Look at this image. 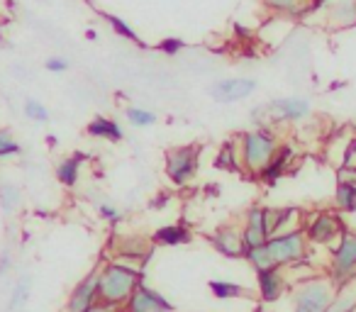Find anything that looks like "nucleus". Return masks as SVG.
I'll list each match as a JSON object with an SVG mask.
<instances>
[{"instance_id": "obj_1", "label": "nucleus", "mask_w": 356, "mask_h": 312, "mask_svg": "<svg viewBox=\"0 0 356 312\" xmlns=\"http://www.w3.org/2000/svg\"><path fill=\"white\" fill-rule=\"evenodd\" d=\"M139 283H144L142 268L129 266L122 261L105 258L100 263V281H98V302L110 305L115 310H122L127 305L129 295L137 290Z\"/></svg>"}, {"instance_id": "obj_2", "label": "nucleus", "mask_w": 356, "mask_h": 312, "mask_svg": "<svg viewBox=\"0 0 356 312\" xmlns=\"http://www.w3.org/2000/svg\"><path fill=\"white\" fill-rule=\"evenodd\" d=\"M239 147V161H242L244 174L259 176L264 166L271 161V156L276 154V149L281 147L276 132L271 127H254L249 132L239 134L237 139Z\"/></svg>"}, {"instance_id": "obj_3", "label": "nucleus", "mask_w": 356, "mask_h": 312, "mask_svg": "<svg viewBox=\"0 0 356 312\" xmlns=\"http://www.w3.org/2000/svg\"><path fill=\"white\" fill-rule=\"evenodd\" d=\"M337 295L330 276H312L291 288L293 312H322Z\"/></svg>"}, {"instance_id": "obj_4", "label": "nucleus", "mask_w": 356, "mask_h": 312, "mask_svg": "<svg viewBox=\"0 0 356 312\" xmlns=\"http://www.w3.org/2000/svg\"><path fill=\"white\" fill-rule=\"evenodd\" d=\"M310 247L305 229H293L286 234H276L266 242V249L273 258V266H300V263L310 261Z\"/></svg>"}, {"instance_id": "obj_5", "label": "nucleus", "mask_w": 356, "mask_h": 312, "mask_svg": "<svg viewBox=\"0 0 356 312\" xmlns=\"http://www.w3.org/2000/svg\"><path fill=\"white\" fill-rule=\"evenodd\" d=\"M200 154H203V149L198 144H181V147H173L166 151L163 171H166V179L176 188H184L195 179L200 166Z\"/></svg>"}, {"instance_id": "obj_6", "label": "nucleus", "mask_w": 356, "mask_h": 312, "mask_svg": "<svg viewBox=\"0 0 356 312\" xmlns=\"http://www.w3.org/2000/svg\"><path fill=\"white\" fill-rule=\"evenodd\" d=\"M327 276L337 288H344L356 281V232H344L332 247Z\"/></svg>"}, {"instance_id": "obj_7", "label": "nucleus", "mask_w": 356, "mask_h": 312, "mask_svg": "<svg viewBox=\"0 0 356 312\" xmlns=\"http://www.w3.org/2000/svg\"><path fill=\"white\" fill-rule=\"evenodd\" d=\"M312 105L307 98H300V95H293V98H276L268 100V103L259 105L254 110V117L257 115H264L259 120V127H271V122H298V120H305L310 115Z\"/></svg>"}, {"instance_id": "obj_8", "label": "nucleus", "mask_w": 356, "mask_h": 312, "mask_svg": "<svg viewBox=\"0 0 356 312\" xmlns=\"http://www.w3.org/2000/svg\"><path fill=\"white\" fill-rule=\"evenodd\" d=\"M305 229V237L310 244L315 247H334L339 242V237L346 232L344 222L337 213L332 210H317V213H310L302 224Z\"/></svg>"}, {"instance_id": "obj_9", "label": "nucleus", "mask_w": 356, "mask_h": 312, "mask_svg": "<svg viewBox=\"0 0 356 312\" xmlns=\"http://www.w3.org/2000/svg\"><path fill=\"white\" fill-rule=\"evenodd\" d=\"M152 244L154 242L134 237V234H115L110 239V258L142 268L152 256Z\"/></svg>"}, {"instance_id": "obj_10", "label": "nucleus", "mask_w": 356, "mask_h": 312, "mask_svg": "<svg viewBox=\"0 0 356 312\" xmlns=\"http://www.w3.org/2000/svg\"><path fill=\"white\" fill-rule=\"evenodd\" d=\"M98 281H100V263L93 266L66 297L64 312H90L98 305Z\"/></svg>"}, {"instance_id": "obj_11", "label": "nucleus", "mask_w": 356, "mask_h": 312, "mask_svg": "<svg viewBox=\"0 0 356 312\" xmlns=\"http://www.w3.org/2000/svg\"><path fill=\"white\" fill-rule=\"evenodd\" d=\"M208 242L225 258H244L247 254L242 227H234V224H220L218 229H213V234H208Z\"/></svg>"}, {"instance_id": "obj_12", "label": "nucleus", "mask_w": 356, "mask_h": 312, "mask_svg": "<svg viewBox=\"0 0 356 312\" xmlns=\"http://www.w3.org/2000/svg\"><path fill=\"white\" fill-rule=\"evenodd\" d=\"M288 290H291V283H288V278L281 266H271V268H264V271H257V293H259V300L261 302L273 305V302L281 300Z\"/></svg>"}, {"instance_id": "obj_13", "label": "nucleus", "mask_w": 356, "mask_h": 312, "mask_svg": "<svg viewBox=\"0 0 356 312\" xmlns=\"http://www.w3.org/2000/svg\"><path fill=\"white\" fill-rule=\"evenodd\" d=\"M173 302L168 300L163 293L149 288L147 283H139L137 290L129 295L127 305L122 307V312H173Z\"/></svg>"}, {"instance_id": "obj_14", "label": "nucleus", "mask_w": 356, "mask_h": 312, "mask_svg": "<svg viewBox=\"0 0 356 312\" xmlns=\"http://www.w3.org/2000/svg\"><path fill=\"white\" fill-rule=\"evenodd\" d=\"M257 90V81L254 79H220L210 85V95L215 103H239V100L249 98Z\"/></svg>"}, {"instance_id": "obj_15", "label": "nucleus", "mask_w": 356, "mask_h": 312, "mask_svg": "<svg viewBox=\"0 0 356 312\" xmlns=\"http://www.w3.org/2000/svg\"><path fill=\"white\" fill-rule=\"evenodd\" d=\"M268 239L276 234H286L293 229H302V210L300 208H264Z\"/></svg>"}, {"instance_id": "obj_16", "label": "nucleus", "mask_w": 356, "mask_h": 312, "mask_svg": "<svg viewBox=\"0 0 356 312\" xmlns=\"http://www.w3.org/2000/svg\"><path fill=\"white\" fill-rule=\"evenodd\" d=\"M293 161H296V149H293L291 144H281V147L276 149V154L271 156V161L264 166L261 174H259L257 179L266 186H276L278 181L291 171Z\"/></svg>"}, {"instance_id": "obj_17", "label": "nucleus", "mask_w": 356, "mask_h": 312, "mask_svg": "<svg viewBox=\"0 0 356 312\" xmlns=\"http://www.w3.org/2000/svg\"><path fill=\"white\" fill-rule=\"evenodd\" d=\"M242 237L247 249L252 247H261L268 242L266 234V220H264V205H252L244 215V224H242Z\"/></svg>"}, {"instance_id": "obj_18", "label": "nucleus", "mask_w": 356, "mask_h": 312, "mask_svg": "<svg viewBox=\"0 0 356 312\" xmlns=\"http://www.w3.org/2000/svg\"><path fill=\"white\" fill-rule=\"evenodd\" d=\"M152 242L156 244V247H184V244L193 242V232H191L184 222H171V224H163V227L154 229Z\"/></svg>"}, {"instance_id": "obj_19", "label": "nucleus", "mask_w": 356, "mask_h": 312, "mask_svg": "<svg viewBox=\"0 0 356 312\" xmlns=\"http://www.w3.org/2000/svg\"><path fill=\"white\" fill-rule=\"evenodd\" d=\"M88 159L90 156L83 151H76V154H71V156H64L54 169L56 181H59L64 188H76V183H79V179H81V166H83Z\"/></svg>"}, {"instance_id": "obj_20", "label": "nucleus", "mask_w": 356, "mask_h": 312, "mask_svg": "<svg viewBox=\"0 0 356 312\" xmlns=\"http://www.w3.org/2000/svg\"><path fill=\"white\" fill-rule=\"evenodd\" d=\"M86 132L93 139H105V142H115V144H120L124 139L122 124L113 117H105V115H95V117L86 124Z\"/></svg>"}, {"instance_id": "obj_21", "label": "nucleus", "mask_w": 356, "mask_h": 312, "mask_svg": "<svg viewBox=\"0 0 356 312\" xmlns=\"http://www.w3.org/2000/svg\"><path fill=\"white\" fill-rule=\"evenodd\" d=\"M327 20L339 30L356 25V0H332L327 6Z\"/></svg>"}, {"instance_id": "obj_22", "label": "nucleus", "mask_w": 356, "mask_h": 312, "mask_svg": "<svg viewBox=\"0 0 356 312\" xmlns=\"http://www.w3.org/2000/svg\"><path fill=\"white\" fill-rule=\"evenodd\" d=\"M334 205H337V210L344 215L356 213V181L339 179L337 190H334Z\"/></svg>"}, {"instance_id": "obj_23", "label": "nucleus", "mask_w": 356, "mask_h": 312, "mask_svg": "<svg viewBox=\"0 0 356 312\" xmlns=\"http://www.w3.org/2000/svg\"><path fill=\"white\" fill-rule=\"evenodd\" d=\"M210 293L218 300H239V297H249V288L239 286L234 281H222V278H215V281L208 283Z\"/></svg>"}, {"instance_id": "obj_24", "label": "nucleus", "mask_w": 356, "mask_h": 312, "mask_svg": "<svg viewBox=\"0 0 356 312\" xmlns=\"http://www.w3.org/2000/svg\"><path fill=\"white\" fill-rule=\"evenodd\" d=\"M30 293H32V276H30V273H22V276L17 278L13 293H10V300H8V312H20L22 307L27 305V300H30Z\"/></svg>"}, {"instance_id": "obj_25", "label": "nucleus", "mask_w": 356, "mask_h": 312, "mask_svg": "<svg viewBox=\"0 0 356 312\" xmlns=\"http://www.w3.org/2000/svg\"><path fill=\"white\" fill-rule=\"evenodd\" d=\"M264 8L271 13H278V15H305L310 0H261Z\"/></svg>"}, {"instance_id": "obj_26", "label": "nucleus", "mask_w": 356, "mask_h": 312, "mask_svg": "<svg viewBox=\"0 0 356 312\" xmlns=\"http://www.w3.org/2000/svg\"><path fill=\"white\" fill-rule=\"evenodd\" d=\"M322 312H356V288L354 283L337 288V295Z\"/></svg>"}, {"instance_id": "obj_27", "label": "nucleus", "mask_w": 356, "mask_h": 312, "mask_svg": "<svg viewBox=\"0 0 356 312\" xmlns=\"http://www.w3.org/2000/svg\"><path fill=\"white\" fill-rule=\"evenodd\" d=\"M22 205V190L15 183H0V210L6 215L17 213Z\"/></svg>"}, {"instance_id": "obj_28", "label": "nucleus", "mask_w": 356, "mask_h": 312, "mask_svg": "<svg viewBox=\"0 0 356 312\" xmlns=\"http://www.w3.org/2000/svg\"><path fill=\"white\" fill-rule=\"evenodd\" d=\"M215 166H218V169H222V171H242L237 142H227L222 149H220L218 159H215Z\"/></svg>"}, {"instance_id": "obj_29", "label": "nucleus", "mask_w": 356, "mask_h": 312, "mask_svg": "<svg viewBox=\"0 0 356 312\" xmlns=\"http://www.w3.org/2000/svg\"><path fill=\"white\" fill-rule=\"evenodd\" d=\"M244 258H247L249 266H252L254 271H264V268H271V266H273V258H271V254H268L266 244H261V247L247 249Z\"/></svg>"}, {"instance_id": "obj_30", "label": "nucleus", "mask_w": 356, "mask_h": 312, "mask_svg": "<svg viewBox=\"0 0 356 312\" xmlns=\"http://www.w3.org/2000/svg\"><path fill=\"white\" fill-rule=\"evenodd\" d=\"M124 115H127L129 124L137 129H147V127H154V124H156V115L147 108H127Z\"/></svg>"}, {"instance_id": "obj_31", "label": "nucleus", "mask_w": 356, "mask_h": 312, "mask_svg": "<svg viewBox=\"0 0 356 312\" xmlns=\"http://www.w3.org/2000/svg\"><path fill=\"white\" fill-rule=\"evenodd\" d=\"M22 144L13 137L10 129H0V159H10V156H20Z\"/></svg>"}, {"instance_id": "obj_32", "label": "nucleus", "mask_w": 356, "mask_h": 312, "mask_svg": "<svg viewBox=\"0 0 356 312\" xmlns=\"http://www.w3.org/2000/svg\"><path fill=\"white\" fill-rule=\"evenodd\" d=\"M22 110H25V117L32 120V122H49V110H47L44 103H40L37 98H27L25 105H22Z\"/></svg>"}, {"instance_id": "obj_33", "label": "nucleus", "mask_w": 356, "mask_h": 312, "mask_svg": "<svg viewBox=\"0 0 356 312\" xmlns=\"http://www.w3.org/2000/svg\"><path fill=\"white\" fill-rule=\"evenodd\" d=\"M105 20H108V25L113 27V32L118 37H122V40H127V42H137V44L142 42L137 32H134V27L127 25V20H122V17H118V15H108Z\"/></svg>"}, {"instance_id": "obj_34", "label": "nucleus", "mask_w": 356, "mask_h": 312, "mask_svg": "<svg viewBox=\"0 0 356 312\" xmlns=\"http://www.w3.org/2000/svg\"><path fill=\"white\" fill-rule=\"evenodd\" d=\"M156 49L161 51V54H166V56H176V54H181V51L186 49V42L178 40V37H166V40L159 42Z\"/></svg>"}, {"instance_id": "obj_35", "label": "nucleus", "mask_w": 356, "mask_h": 312, "mask_svg": "<svg viewBox=\"0 0 356 312\" xmlns=\"http://www.w3.org/2000/svg\"><path fill=\"white\" fill-rule=\"evenodd\" d=\"M98 215L110 224H118L120 220H122V210L115 208V205H110V203H100L98 205Z\"/></svg>"}, {"instance_id": "obj_36", "label": "nucleus", "mask_w": 356, "mask_h": 312, "mask_svg": "<svg viewBox=\"0 0 356 312\" xmlns=\"http://www.w3.org/2000/svg\"><path fill=\"white\" fill-rule=\"evenodd\" d=\"M44 69L49 71V74H64V71L71 69V64L66 56H49V59L44 61Z\"/></svg>"}, {"instance_id": "obj_37", "label": "nucleus", "mask_w": 356, "mask_h": 312, "mask_svg": "<svg viewBox=\"0 0 356 312\" xmlns=\"http://www.w3.org/2000/svg\"><path fill=\"white\" fill-rule=\"evenodd\" d=\"M10 268H13V254L8 252V249H3V252H0V278L6 276Z\"/></svg>"}, {"instance_id": "obj_38", "label": "nucleus", "mask_w": 356, "mask_h": 312, "mask_svg": "<svg viewBox=\"0 0 356 312\" xmlns=\"http://www.w3.org/2000/svg\"><path fill=\"white\" fill-rule=\"evenodd\" d=\"M171 200V195L168 193H159L156 198H152L149 200V208H154V210H161V208H166V203Z\"/></svg>"}, {"instance_id": "obj_39", "label": "nucleus", "mask_w": 356, "mask_h": 312, "mask_svg": "<svg viewBox=\"0 0 356 312\" xmlns=\"http://www.w3.org/2000/svg\"><path fill=\"white\" fill-rule=\"evenodd\" d=\"M90 312H122V310H115V307H110V305H103V302H98V305H95Z\"/></svg>"}, {"instance_id": "obj_40", "label": "nucleus", "mask_w": 356, "mask_h": 312, "mask_svg": "<svg viewBox=\"0 0 356 312\" xmlns=\"http://www.w3.org/2000/svg\"><path fill=\"white\" fill-rule=\"evenodd\" d=\"M86 37H88V40H98V32H95V30H88V32H86Z\"/></svg>"}, {"instance_id": "obj_41", "label": "nucleus", "mask_w": 356, "mask_h": 312, "mask_svg": "<svg viewBox=\"0 0 356 312\" xmlns=\"http://www.w3.org/2000/svg\"><path fill=\"white\" fill-rule=\"evenodd\" d=\"M254 312H271V310H266L264 305H259V307H254Z\"/></svg>"}]
</instances>
